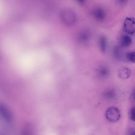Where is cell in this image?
<instances>
[{"label":"cell","instance_id":"9","mask_svg":"<svg viewBox=\"0 0 135 135\" xmlns=\"http://www.w3.org/2000/svg\"><path fill=\"white\" fill-rule=\"evenodd\" d=\"M126 57L130 61L133 63H135V52H128L126 54Z\"/></svg>","mask_w":135,"mask_h":135},{"label":"cell","instance_id":"16","mask_svg":"<svg viewBox=\"0 0 135 135\" xmlns=\"http://www.w3.org/2000/svg\"><path fill=\"white\" fill-rule=\"evenodd\" d=\"M133 97L134 98V99H135V89L134 90V92H133Z\"/></svg>","mask_w":135,"mask_h":135},{"label":"cell","instance_id":"6","mask_svg":"<svg viewBox=\"0 0 135 135\" xmlns=\"http://www.w3.org/2000/svg\"><path fill=\"white\" fill-rule=\"evenodd\" d=\"M94 15L96 19L99 21L103 20L104 19L105 17L104 11L100 8H96L94 10Z\"/></svg>","mask_w":135,"mask_h":135},{"label":"cell","instance_id":"7","mask_svg":"<svg viewBox=\"0 0 135 135\" xmlns=\"http://www.w3.org/2000/svg\"><path fill=\"white\" fill-rule=\"evenodd\" d=\"M120 42L122 47H127L131 45L132 43V39L129 36L124 35L122 37Z\"/></svg>","mask_w":135,"mask_h":135},{"label":"cell","instance_id":"2","mask_svg":"<svg viewBox=\"0 0 135 135\" xmlns=\"http://www.w3.org/2000/svg\"><path fill=\"white\" fill-rule=\"evenodd\" d=\"M105 116L108 121L114 123L117 122L120 119V114L117 108L114 107H111L107 110Z\"/></svg>","mask_w":135,"mask_h":135},{"label":"cell","instance_id":"13","mask_svg":"<svg viewBox=\"0 0 135 135\" xmlns=\"http://www.w3.org/2000/svg\"><path fill=\"white\" fill-rule=\"evenodd\" d=\"M130 134H135V130L132 129L130 131Z\"/></svg>","mask_w":135,"mask_h":135},{"label":"cell","instance_id":"14","mask_svg":"<svg viewBox=\"0 0 135 135\" xmlns=\"http://www.w3.org/2000/svg\"><path fill=\"white\" fill-rule=\"evenodd\" d=\"M118 1L120 3H123L125 2L126 0H118Z\"/></svg>","mask_w":135,"mask_h":135},{"label":"cell","instance_id":"5","mask_svg":"<svg viewBox=\"0 0 135 135\" xmlns=\"http://www.w3.org/2000/svg\"><path fill=\"white\" fill-rule=\"evenodd\" d=\"M1 112L4 118L7 120L9 121L12 118L11 114L8 109L2 105L0 106Z\"/></svg>","mask_w":135,"mask_h":135},{"label":"cell","instance_id":"12","mask_svg":"<svg viewBox=\"0 0 135 135\" xmlns=\"http://www.w3.org/2000/svg\"><path fill=\"white\" fill-rule=\"evenodd\" d=\"M129 117L131 120L135 121V108H133L131 110L129 113Z\"/></svg>","mask_w":135,"mask_h":135},{"label":"cell","instance_id":"8","mask_svg":"<svg viewBox=\"0 0 135 135\" xmlns=\"http://www.w3.org/2000/svg\"><path fill=\"white\" fill-rule=\"evenodd\" d=\"M107 42L106 38L102 36L100 37L99 39V45L100 49L102 52L105 53L107 47Z\"/></svg>","mask_w":135,"mask_h":135},{"label":"cell","instance_id":"4","mask_svg":"<svg viewBox=\"0 0 135 135\" xmlns=\"http://www.w3.org/2000/svg\"><path fill=\"white\" fill-rule=\"evenodd\" d=\"M131 74V71L129 69L126 67H123L119 69L118 75L119 78L125 79L128 78Z\"/></svg>","mask_w":135,"mask_h":135},{"label":"cell","instance_id":"10","mask_svg":"<svg viewBox=\"0 0 135 135\" xmlns=\"http://www.w3.org/2000/svg\"><path fill=\"white\" fill-rule=\"evenodd\" d=\"M98 71L99 74L101 76H106L108 75V69L103 66L99 68Z\"/></svg>","mask_w":135,"mask_h":135},{"label":"cell","instance_id":"1","mask_svg":"<svg viewBox=\"0 0 135 135\" xmlns=\"http://www.w3.org/2000/svg\"><path fill=\"white\" fill-rule=\"evenodd\" d=\"M60 17L62 22L68 26L74 24L76 20L75 13L73 10L68 8L63 9L61 11Z\"/></svg>","mask_w":135,"mask_h":135},{"label":"cell","instance_id":"3","mask_svg":"<svg viewBox=\"0 0 135 135\" xmlns=\"http://www.w3.org/2000/svg\"><path fill=\"white\" fill-rule=\"evenodd\" d=\"M123 29L127 33L133 35L135 32V18L132 17H126L124 22Z\"/></svg>","mask_w":135,"mask_h":135},{"label":"cell","instance_id":"11","mask_svg":"<svg viewBox=\"0 0 135 135\" xmlns=\"http://www.w3.org/2000/svg\"><path fill=\"white\" fill-rule=\"evenodd\" d=\"M89 35L87 32H83L80 35V40L83 42L87 41L89 38Z\"/></svg>","mask_w":135,"mask_h":135},{"label":"cell","instance_id":"15","mask_svg":"<svg viewBox=\"0 0 135 135\" xmlns=\"http://www.w3.org/2000/svg\"><path fill=\"white\" fill-rule=\"evenodd\" d=\"M79 2L81 3H83L84 2L85 0H77Z\"/></svg>","mask_w":135,"mask_h":135}]
</instances>
